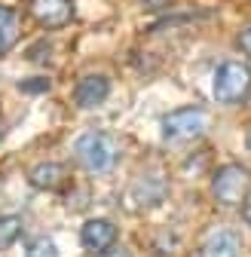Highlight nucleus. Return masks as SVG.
Segmentation results:
<instances>
[{
	"label": "nucleus",
	"instance_id": "f257e3e1",
	"mask_svg": "<svg viewBox=\"0 0 251 257\" xmlns=\"http://www.w3.org/2000/svg\"><path fill=\"white\" fill-rule=\"evenodd\" d=\"M74 153H77V163L92 172V175H104L116 166V159H119V144L113 135L107 132H86L77 138L74 144Z\"/></svg>",
	"mask_w": 251,
	"mask_h": 257
},
{
	"label": "nucleus",
	"instance_id": "f03ea898",
	"mask_svg": "<svg viewBox=\"0 0 251 257\" xmlns=\"http://www.w3.org/2000/svg\"><path fill=\"white\" fill-rule=\"evenodd\" d=\"M251 92V68L242 61H224L214 71V98L221 104H239Z\"/></svg>",
	"mask_w": 251,
	"mask_h": 257
},
{
	"label": "nucleus",
	"instance_id": "7ed1b4c3",
	"mask_svg": "<svg viewBox=\"0 0 251 257\" xmlns=\"http://www.w3.org/2000/svg\"><path fill=\"white\" fill-rule=\"evenodd\" d=\"M211 190H214V199L221 205H242L251 196V172L245 166H236V163L221 166L214 172Z\"/></svg>",
	"mask_w": 251,
	"mask_h": 257
},
{
	"label": "nucleus",
	"instance_id": "20e7f679",
	"mask_svg": "<svg viewBox=\"0 0 251 257\" xmlns=\"http://www.w3.org/2000/svg\"><path fill=\"white\" fill-rule=\"evenodd\" d=\"M208 128V113L202 107H178L163 116V138L166 141H193Z\"/></svg>",
	"mask_w": 251,
	"mask_h": 257
},
{
	"label": "nucleus",
	"instance_id": "39448f33",
	"mask_svg": "<svg viewBox=\"0 0 251 257\" xmlns=\"http://www.w3.org/2000/svg\"><path fill=\"white\" fill-rule=\"evenodd\" d=\"M80 242H83V248L92 251V254H104V251L113 248V242H116V227H113L110 220H104V217L86 220L83 230H80Z\"/></svg>",
	"mask_w": 251,
	"mask_h": 257
},
{
	"label": "nucleus",
	"instance_id": "423d86ee",
	"mask_svg": "<svg viewBox=\"0 0 251 257\" xmlns=\"http://www.w3.org/2000/svg\"><path fill=\"white\" fill-rule=\"evenodd\" d=\"M31 16L46 28H61L74 16L71 0H31Z\"/></svg>",
	"mask_w": 251,
	"mask_h": 257
},
{
	"label": "nucleus",
	"instance_id": "0eeeda50",
	"mask_svg": "<svg viewBox=\"0 0 251 257\" xmlns=\"http://www.w3.org/2000/svg\"><path fill=\"white\" fill-rule=\"evenodd\" d=\"M110 95V83H107V77H101V74H89V77H83L80 83H77V89H74V101H77V107H98L104 98Z\"/></svg>",
	"mask_w": 251,
	"mask_h": 257
},
{
	"label": "nucleus",
	"instance_id": "6e6552de",
	"mask_svg": "<svg viewBox=\"0 0 251 257\" xmlns=\"http://www.w3.org/2000/svg\"><path fill=\"white\" fill-rule=\"evenodd\" d=\"M202 257H239V236L230 230H214L202 245Z\"/></svg>",
	"mask_w": 251,
	"mask_h": 257
},
{
	"label": "nucleus",
	"instance_id": "1a4fd4ad",
	"mask_svg": "<svg viewBox=\"0 0 251 257\" xmlns=\"http://www.w3.org/2000/svg\"><path fill=\"white\" fill-rule=\"evenodd\" d=\"M31 184H34L37 190H58V187H65V166H58V163H43L37 169H31Z\"/></svg>",
	"mask_w": 251,
	"mask_h": 257
},
{
	"label": "nucleus",
	"instance_id": "9d476101",
	"mask_svg": "<svg viewBox=\"0 0 251 257\" xmlns=\"http://www.w3.org/2000/svg\"><path fill=\"white\" fill-rule=\"evenodd\" d=\"M19 40V16L10 7H0V55L10 52Z\"/></svg>",
	"mask_w": 251,
	"mask_h": 257
},
{
	"label": "nucleus",
	"instance_id": "9b49d317",
	"mask_svg": "<svg viewBox=\"0 0 251 257\" xmlns=\"http://www.w3.org/2000/svg\"><path fill=\"white\" fill-rule=\"evenodd\" d=\"M19 236H22V217H19V214H7V217H0V251L10 248Z\"/></svg>",
	"mask_w": 251,
	"mask_h": 257
},
{
	"label": "nucleus",
	"instance_id": "f8f14e48",
	"mask_svg": "<svg viewBox=\"0 0 251 257\" xmlns=\"http://www.w3.org/2000/svg\"><path fill=\"white\" fill-rule=\"evenodd\" d=\"M25 257H58V248H55V242H52V239L40 236V239L31 242V248H28V254H25Z\"/></svg>",
	"mask_w": 251,
	"mask_h": 257
},
{
	"label": "nucleus",
	"instance_id": "ddd939ff",
	"mask_svg": "<svg viewBox=\"0 0 251 257\" xmlns=\"http://www.w3.org/2000/svg\"><path fill=\"white\" fill-rule=\"evenodd\" d=\"M239 49H242L245 55H251V28H245L242 34H239Z\"/></svg>",
	"mask_w": 251,
	"mask_h": 257
},
{
	"label": "nucleus",
	"instance_id": "4468645a",
	"mask_svg": "<svg viewBox=\"0 0 251 257\" xmlns=\"http://www.w3.org/2000/svg\"><path fill=\"white\" fill-rule=\"evenodd\" d=\"M22 89H25V92H43V89H49V83H46V80H37V83H22Z\"/></svg>",
	"mask_w": 251,
	"mask_h": 257
},
{
	"label": "nucleus",
	"instance_id": "2eb2a0df",
	"mask_svg": "<svg viewBox=\"0 0 251 257\" xmlns=\"http://www.w3.org/2000/svg\"><path fill=\"white\" fill-rule=\"evenodd\" d=\"M242 217L251 223V199H245V208H242Z\"/></svg>",
	"mask_w": 251,
	"mask_h": 257
},
{
	"label": "nucleus",
	"instance_id": "dca6fc26",
	"mask_svg": "<svg viewBox=\"0 0 251 257\" xmlns=\"http://www.w3.org/2000/svg\"><path fill=\"white\" fill-rule=\"evenodd\" d=\"M104 257H129L126 251H110V254H104Z\"/></svg>",
	"mask_w": 251,
	"mask_h": 257
},
{
	"label": "nucleus",
	"instance_id": "f3484780",
	"mask_svg": "<svg viewBox=\"0 0 251 257\" xmlns=\"http://www.w3.org/2000/svg\"><path fill=\"white\" fill-rule=\"evenodd\" d=\"M248 147H251V132H248Z\"/></svg>",
	"mask_w": 251,
	"mask_h": 257
}]
</instances>
